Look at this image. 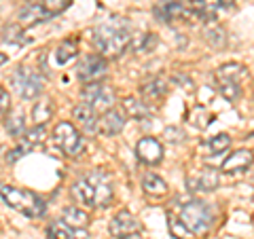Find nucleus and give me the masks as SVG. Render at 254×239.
Wrapping results in <instances>:
<instances>
[{
    "label": "nucleus",
    "mask_w": 254,
    "mask_h": 239,
    "mask_svg": "<svg viewBox=\"0 0 254 239\" xmlns=\"http://www.w3.org/2000/svg\"><path fill=\"white\" fill-rule=\"evenodd\" d=\"M131 32L129 23L123 17H110L93 30V45L98 47L102 58H119L129 47Z\"/></svg>",
    "instance_id": "obj_1"
},
{
    "label": "nucleus",
    "mask_w": 254,
    "mask_h": 239,
    "mask_svg": "<svg viewBox=\"0 0 254 239\" xmlns=\"http://www.w3.org/2000/svg\"><path fill=\"white\" fill-rule=\"evenodd\" d=\"M178 222L190 235H203L214 225V210L210 203L201 201V199H190V201L180 205Z\"/></svg>",
    "instance_id": "obj_2"
},
{
    "label": "nucleus",
    "mask_w": 254,
    "mask_h": 239,
    "mask_svg": "<svg viewBox=\"0 0 254 239\" xmlns=\"http://www.w3.org/2000/svg\"><path fill=\"white\" fill-rule=\"evenodd\" d=\"M0 197L9 208L26 214L28 218H41L47 212V203L43 201L36 193L28 188H17V186H2L0 188Z\"/></svg>",
    "instance_id": "obj_3"
},
{
    "label": "nucleus",
    "mask_w": 254,
    "mask_h": 239,
    "mask_svg": "<svg viewBox=\"0 0 254 239\" xmlns=\"http://www.w3.org/2000/svg\"><path fill=\"white\" fill-rule=\"evenodd\" d=\"M11 87L21 100H36L45 91V78L34 68L17 66L11 74Z\"/></svg>",
    "instance_id": "obj_4"
},
{
    "label": "nucleus",
    "mask_w": 254,
    "mask_h": 239,
    "mask_svg": "<svg viewBox=\"0 0 254 239\" xmlns=\"http://www.w3.org/2000/svg\"><path fill=\"white\" fill-rule=\"evenodd\" d=\"M155 17L163 23L197 19L195 2L193 0H161V2L155 6Z\"/></svg>",
    "instance_id": "obj_5"
},
{
    "label": "nucleus",
    "mask_w": 254,
    "mask_h": 239,
    "mask_svg": "<svg viewBox=\"0 0 254 239\" xmlns=\"http://www.w3.org/2000/svg\"><path fill=\"white\" fill-rule=\"evenodd\" d=\"M53 140L58 148L68 157H78L85 148V138L81 135V131L68 121H60L53 127Z\"/></svg>",
    "instance_id": "obj_6"
},
{
    "label": "nucleus",
    "mask_w": 254,
    "mask_h": 239,
    "mask_svg": "<svg viewBox=\"0 0 254 239\" xmlns=\"http://www.w3.org/2000/svg\"><path fill=\"white\" fill-rule=\"evenodd\" d=\"M81 100H83V104L91 106L95 113L100 115V113H106V110L113 108L115 91L102 83H87L81 91Z\"/></svg>",
    "instance_id": "obj_7"
},
{
    "label": "nucleus",
    "mask_w": 254,
    "mask_h": 239,
    "mask_svg": "<svg viewBox=\"0 0 254 239\" xmlns=\"http://www.w3.org/2000/svg\"><path fill=\"white\" fill-rule=\"evenodd\" d=\"M108 72V61L100 53H87L76 63V78L83 83H98Z\"/></svg>",
    "instance_id": "obj_8"
},
{
    "label": "nucleus",
    "mask_w": 254,
    "mask_h": 239,
    "mask_svg": "<svg viewBox=\"0 0 254 239\" xmlns=\"http://www.w3.org/2000/svg\"><path fill=\"white\" fill-rule=\"evenodd\" d=\"M85 178L89 180V182H91V186H93L95 208H106V205L113 201V197H115L113 178H110L106 172H102V170H91Z\"/></svg>",
    "instance_id": "obj_9"
},
{
    "label": "nucleus",
    "mask_w": 254,
    "mask_h": 239,
    "mask_svg": "<svg viewBox=\"0 0 254 239\" xmlns=\"http://www.w3.org/2000/svg\"><path fill=\"white\" fill-rule=\"evenodd\" d=\"M220 184V176L214 167H203V170L190 172L187 176V188L190 193H212Z\"/></svg>",
    "instance_id": "obj_10"
},
{
    "label": "nucleus",
    "mask_w": 254,
    "mask_h": 239,
    "mask_svg": "<svg viewBox=\"0 0 254 239\" xmlns=\"http://www.w3.org/2000/svg\"><path fill=\"white\" fill-rule=\"evenodd\" d=\"M140 229L142 227H140L138 218L129 212H119L117 216L108 222V233L113 237H119V239L133 235V233H140Z\"/></svg>",
    "instance_id": "obj_11"
},
{
    "label": "nucleus",
    "mask_w": 254,
    "mask_h": 239,
    "mask_svg": "<svg viewBox=\"0 0 254 239\" xmlns=\"http://www.w3.org/2000/svg\"><path fill=\"white\" fill-rule=\"evenodd\" d=\"M136 155H138V159L142 163L157 165V163L163 161V144L157 138H150V135H146V138H142L138 142Z\"/></svg>",
    "instance_id": "obj_12"
},
{
    "label": "nucleus",
    "mask_w": 254,
    "mask_h": 239,
    "mask_svg": "<svg viewBox=\"0 0 254 239\" xmlns=\"http://www.w3.org/2000/svg\"><path fill=\"white\" fill-rule=\"evenodd\" d=\"M53 15L45 9L41 2H28L26 6H21L19 13H17V19H19V26H26V28H32V26H38L43 21H49Z\"/></svg>",
    "instance_id": "obj_13"
},
{
    "label": "nucleus",
    "mask_w": 254,
    "mask_h": 239,
    "mask_svg": "<svg viewBox=\"0 0 254 239\" xmlns=\"http://www.w3.org/2000/svg\"><path fill=\"white\" fill-rule=\"evenodd\" d=\"M254 163V153L248 148H240L235 150L233 155H229L225 161H222V172L225 174H240V172H246L250 170Z\"/></svg>",
    "instance_id": "obj_14"
},
{
    "label": "nucleus",
    "mask_w": 254,
    "mask_h": 239,
    "mask_svg": "<svg viewBox=\"0 0 254 239\" xmlns=\"http://www.w3.org/2000/svg\"><path fill=\"white\" fill-rule=\"evenodd\" d=\"M123 127H125V115L119 113L115 108L102 113L98 119V131L102 135H117V133L123 131Z\"/></svg>",
    "instance_id": "obj_15"
},
{
    "label": "nucleus",
    "mask_w": 254,
    "mask_h": 239,
    "mask_svg": "<svg viewBox=\"0 0 254 239\" xmlns=\"http://www.w3.org/2000/svg\"><path fill=\"white\" fill-rule=\"evenodd\" d=\"M47 235H49V239H89L87 229H72L60 220H53L47 227Z\"/></svg>",
    "instance_id": "obj_16"
},
{
    "label": "nucleus",
    "mask_w": 254,
    "mask_h": 239,
    "mask_svg": "<svg viewBox=\"0 0 254 239\" xmlns=\"http://www.w3.org/2000/svg\"><path fill=\"white\" fill-rule=\"evenodd\" d=\"M246 76V68L242 63H225L220 66L216 72H214V78H216L218 85H240V81Z\"/></svg>",
    "instance_id": "obj_17"
},
{
    "label": "nucleus",
    "mask_w": 254,
    "mask_h": 239,
    "mask_svg": "<svg viewBox=\"0 0 254 239\" xmlns=\"http://www.w3.org/2000/svg\"><path fill=\"white\" fill-rule=\"evenodd\" d=\"M72 115H74V121L83 127V131H87V133H95V131H98V119H100V115L95 113L91 106L76 104L74 110H72Z\"/></svg>",
    "instance_id": "obj_18"
},
{
    "label": "nucleus",
    "mask_w": 254,
    "mask_h": 239,
    "mask_svg": "<svg viewBox=\"0 0 254 239\" xmlns=\"http://www.w3.org/2000/svg\"><path fill=\"white\" fill-rule=\"evenodd\" d=\"M62 222L68 227H72V229H87L91 218L85 210L76 208V205H68V208L62 210Z\"/></svg>",
    "instance_id": "obj_19"
},
{
    "label": "nucleus",
    "mask_w": 254,
    "mask_h": 239,
    "mask_svg": "<svg viewBox=\"0 0 254 239\" xmlns=\"http://www.w3.org/2000/svg\"><path fill=\"white\" fill-rule=\"evenodd\" d=\"M72 197L76 199V203L87 205V208H95V195H93V186L91 182L85 176L78 178L72 184Z\"/></svg>",
    "instance_id": "obj_20"
},
{
    "label": "nucleus",
    "mask_w": 254,
    "mask_h": 239,
    "mask_svg": "<svg viewBox=\"0 0 254 239\" xmlns=\"http://www.w3.org/2000/svg\"><path fill=\"white\" fill-rule=\"evenodd\" d=\"M123 110L129 119H136V121H148L150 119V106L144 100L138 98H125L123 100Z\"/></svg>",
    "instance_id": "obj_21"
},
{
    "label": "nucleus",
    "mask_w": 254,
    "mask_h": 239,
    "mask_svg": "<svg viewBox=\"0 0 254 239\" xmlns=\"http://www.w3.org/2000/svg\"><path fill=\"white\" fill-rule=\"evenodd\" d=\"M140 93H142V98L144 100H161V98L168 95V83H165L161 76L148 78V81L142 83Z\"/></svg>",
    "instance_id": "obj_22"
},
{
    "label": "nucleus",
    "mask_w": 254,
    "mask_h": 239,
    "mask_svg": "<svg viewBox=\"0 0 254 239\" xmlns=\"http://www.w3.org/2000/svg\"><path fill=\"white\" fill-rule=\"evenodd\" d=\"M78 53V43L74 38H66V41H62L58 47H55V63L58 66H64V63L72 61Z\"/></svg>",
    "instance_id": "obj_23"
},
{
    "label": "nucleus",
    "mask_w": 254,
    "mask_h": 239,
    "mask_svg": "<svg viewBox=\"0 0 254 239\" xmlns=\"http://www.w3.org/2000/svg\"><path fill=\"white\" fill-rule=\"evenodd\" d=\"M142 190L153 197H163L168 193V182L161 176H157V174H146V176L142 178Z\"/></svg>",
    "instance_id": "obj_24"
},
{
    "label": "nucleus",
    "mask_w": 254,
    "mask_h": 239,
    "mask_svg": "<svg viewBox=\"0 0 254 239\" xmlns=\"http://www.w3.org/2000/svg\"><path fill=\"white\" fill-rule=\"evenodd\" d=\"M203 41L208 43L212 49H222V47L227 45V32L220 26H216V23H210V26H205V30H203Z\"/></svg>",
    "instance_id": "obj_25"
},
{
    "label": "nucleus",
    "mask_w": 254,
    "mask_h": 239,
    "mask_svg": "<svg viewBox=\"0 0 254 239\" xmlns=\"http://www.w3.org/2000/svg\"><path fill=\"white\" fill-rule=\"evenodd\" d=\"M51 117H53V102L49 98L38 100L34 108H32V121L36 125H45L47 121H51Z\"/></svg>",
    "instance_id": "obj_26"
},
{
    "label": "nucleus",
    "mask_w": 254,
    "mask_h": 239,
    "mask_svg": "<svg viewBox=\"0 0 254 239\" xmlns=\"http://www.w3.org/2000/svg\"><path fill=\"white\" fill-rule=\"evenodd\" d=\"M19 140H21V144L28 146L30 150L34 148V146L45 144V140H47V129H45V125H36V127H32V129H26V133H23Z\"/></svg>",
    "instance_id": "obj_27"
},
{
    "label": "nucleus",
    "mask_w": 254,
    "mask_h": 239,
    "mask_svg": "<svg viewBox=\"0 0 254 239\" xmlns=\"http://www.w3.org/2000/svg\"><path fill=\"white\" fill-rule=\"evenodd\" d=\"M155 45H157V36L153 34V32H148V34H136V36H131L129 49L133 53H148Z\"/></svg>",
    "instance_id": "obj_28"
},
{
    "label": "nucleus",
    "mask_w": 254,
    "mask_h": 239,
    "mask_svg": "<svg viewBox=\"0 0 254 239\" xmlns=\"http://www.w3.org/2000/svg\"><path fill=\"white\" fill-rule=\"evenodd\" d=\"M4 127L13 138H21V135L26 133V117L21 113H9L4 119Z\"/></svg>",
    "instance_id": "obj_29"
},
{
    "label": "nucleus",
    "mask_w": 254,
    "mask_h": 239,
    "mask_svg": "<svg viewBox=\"0 0 254 239\" xmlns=\"http://www.w3.org/2000/svg\"><path fill=\"white\" fill-rule=\"evenodd\" d=\"M229 146H231V138H229L227 133H218V135H214L212 140H208V148L214 155H222L225 150H229Z\"/></svg>",
    "instance_id": "obj_30"
},
{
    "label": "nucleus",
    "mask_w": 254,
    "mask_h": 239,
    "mask_svg": "<svg viewBox=\"0 0 254 239\" xmlns=\"http://www.w3.org/2000/svg\"><path fill=\"white\" fill-rule=\"evenodd\" d=\"M41 4H43L51 15H58V13H62V11H66L68 6L72 4V0H43Z\"/></svg>",
    "instance_id": "obj_31"
},
{
    "label": "nucleus",
    "mask_w": 254,
    "mask_h": 239,
    "mask_svg": "<svg viewBox=\"0 0 254 239\" xmlns=\"http://www.w3.org/2000/svg\"><path fill=\"white\" fill-rule=\"evenodd\" d=\"M19 36H23V32H21V28L19 26H6L4 28V41L6 43H15V45H23V43H30V41H23V38H19Z\"/></svg>",
    "instance_id": "obj_32"
},
{
    "label": "nucleus",
    "mask_w": 254,
    "mask_h": 239,
    "mask_svg": "<svg viewBox=\"0 0 254 239\" xmlns=\"http://www.w3.org/2000/svg\"><path fill=\"white\" fill-rule=\"evenodd\" d=\"M9 113H11V95L6 89L0 87V121H4Z\"/></svg>",
    "instance_id": "obj_33"
},
{
    "label": "nucleus",
    "mask_w": 254,
    "mask_h": 239,
    "mask_svg": "<svg viewBox=\"0 0 254 239\" xmlns=\"http://www.w3.org/2000/svg\"><path fill=\"white\" fill-rule=\"evenodd\" d=\"M170 231H172V235L176 237V239H189V237H190V233L180 225V222L176 225V218H174L172 214H170Z\"/></svg>",
    "instance_id": "obj_34"
},
{
    "label": "nucleus",
    "mask_w": 254,
    "mask_h": 239,
    "mask_svg": "<svg viewBox=\"0 0 254 239\" xmlns=\"http://www.w3.org/2000/svg\"><path fill=\"white\" fill-rule=\"evenodd\" d=\"M163 138L172 142V144H176V142H182L185 140V131L178 129V127H168V129L163 131Z\"/></svg>",
    "instance_id": "obj_35"
},
{
    "label": "nucleus",
    "mask_w": 254,
    "mask_h": 239,
    "mask_svg": "<svg viewBox=\"0 0 254 239\" xmlns=\"http://www.w3.org/2000/svg\"><path fill=\"white\" fill-rule=\"evenodd\" d=\"M28 146H23V144H19L17 148H13V150H9V153H6V163H15V161H19V159L23 157V155H26L28 153Z\"/></svg>",
    "instance_id": "obj_36"
},
{
    "label": "nucleus",
    "mask_w": 254,
    "mask_h": 239,
    "mask_svg": "<svg viewBox=\"0 0 254 239\" xmlns=\"http://www.w3.org/2000/svg\"><path fill=\"white\" fill-rule=\"evenodd\" d=\"M174 81L185 85V89H187V91H193V81H190L189 76H185V74H176V76H174Z\"/></svg>",
    "instance_id": "obj_37"
},
{
    "label": "nucleus",
    "mask_w": 254,
    "mask_h": 239,
    "mask_svg": "<svg viewBox=\"0 0 254 239\" xmlns=\"http://www.w3.org/2000/svg\"><path fill=\"white\" fill-rule=\"evenodd\" d=\"M123 239H144V237H142L140 233H133V235H127V237H123Z\"/></svg>",
    "instance_id": "obj_38"
},
{
    "label": "nucleus",
    "mask_w": 254,
    "mask_h": 239,
    "mask_svg": "<svg viewBox=\"0 0 254 239\" xmlns=\"http://www.w3.org/2000/svg\"><path fill=\"white\" fill-rule=\"evenodd\" d=\"M6 61H9V58H6L4 53H0V66H2V63H6Z\"/></svg>",
    "instance_id": "obj_39"
},
{
    "label": "nucleus",
    "mask_w": 254,
    "mask_h": 239,
    "mask_svg": "<svg viewBox=\"0 0 254 239\" xmlns=\"http://www.w3.org/2000/svg\"><path fill=\"white\" fill-rule=\"evenodd\" d=\"M26 2H30V0H26Z\"/></svg>",
    "instance_id": "obj_40"
}]
</instances>
